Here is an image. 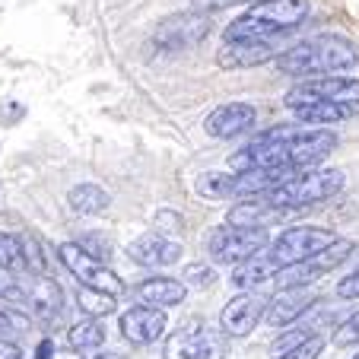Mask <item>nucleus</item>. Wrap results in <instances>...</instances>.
<instances>
[{"label":"nucleus","mask_w":359,"mask_h":359,"mask_svg":"<svg viewBox=\"0 0 359 359\" xmlns=\"http://www.w3.org/2000/svg\"><path fill=\"white\" fill-rule=\"evenodd\" d=\"M337 137L327 128H302V124H283L267 134L255 137L229 159L232 172L245 169H305L318 165L327 153H334Z\"/></svg>","instance_id":"nucleus-1"},{"label":"nucleus","mask_w":359,"mask_h":359,"mask_svg":"<svg viewBox=\"0 0 359 359\" xmlns=\"http://www.w3.org/2000/svg\"><path fill=\"white\" fill-rule=\"evenodd\" d=\"M280 74L290 76H327V74H346L356 70L359 51L353 48V41H346L344 35H315L305 39L299 45L286 48L283 55L273 57Z\"/></svg>","instance_id":"nucleus-2"},{"label":"nucleus","mask_w":359,"mask_h":359,"mask_svg":"<svg viewBox=\"0 0 359 359\" xmlns=\"http://www.w3.org/2000/svg\"><path fill=\"white\" fill-rule=\"evenodd\" d=\"M309 16V0H258L226 29L229 39H283Z\"/></svg>","instance_id":"nucleus-3"},{"label":"nucleus","mask_w":359,"mask_h":359,"mask_svg":"<svg viewBox=\"0 0 359 359\" xmlns=\"http://www.w3.org/2000/svg\"><path fill=\"white\" fill-rule=\"evenodd\" d=\"M346 184V175L340 169H318V165H305L296 175H290L286 182H280L277 188L267 191V201L273 207L283 210H299V207H312V203L331 201L334 194H340Z\"/></svg>","instance_id":"nucleus-4"},{"label":"nucleus","mask_w":359,"mask_h":359,"mask_svg":"<svg viewBox=\"0 0 359 359\" xmlns=\"http://www.w3.org/2000/svg\"><path fill=\"white\" fill-rule=\"evenodd\" d=\"M353 255V242L350 238H337L334 236L325 248H318L315 255L302 261H292V264H283L273 271V286L277 290H296V286H309L315 280H321L325 273H331L334 267H340L346 258Z\"/></svg>","instance_id":"nucleus-5"},{"label":"nucleus","mask_w":359,"mask_h":359,"mask_svg":"<svg viewBox=\"0 0 359 359\" xmlns=\"http://www.w3.org/2000/svg\"><path fill=\"white\" fill-rule=\"evenodd\" d=\"M271 242V232L267 226H236L226 223L219 229L210 232L207 238V251L217 264H238V261L258 255L264 245Z\"/></svg>","instance_id":"nucleus-6"},{"label":"nucleus","mask_w":359,"mask_h":359,"mask_svg":"<svg viewBox=\"0 0 359 359\" xmlns=\"http://www.w3.org/2000/svg\"><path fill=\"white\" fill-rule=\"evenodd\" d=\"M229 334L223 327H207L203 321H188L165 344V359H226Z\"/></svg>","instance_id":"nucleus-7"},{"label":"nucleus","mask_w":359,"mask_h":359,"mask_svg":"<svg viewBox=\"0 0 359 359\" xmlns=\"http://www.w3.org/2000/svg\"><path fill=\"white\" fill-rule=\"evenodd\" d=\"M312 102H340V105H359V80L353 76H309V80L296 83L286 93V105L299 109V105H312Z\"/></svg>","instance_id":"nucleus-8"},{"label":"nucleus","mask_w":359,"mask_h":359,"mask_svg":"<svg viewBox=\"0 0 359 359\" xmlns=\"http://www.w3.org/2000/svg\"><path fill=\"white\" fill-rule=\"evenodd\" d=\"M61 261L70 273L76 277L80 286H89V290H102V292H111V296H124V280L118 277L115 271L105 267V261L93 258L83 245L76 242H67L61 245Z\"/></svg>","instance_id":"nucleus-9"},{"label":"nucleus","mask_w":359,"mask_h":359,"mask_svg":"<svg viewBox=\"0 0 359 359\" xmlns=\"http://www.w3.org/2000/svg\"><path fill=\"white\" fill-rule=\"evenodd\" d=\"M334 238L331 229H318V226H292V229L280 232L277 242L264 245V255L273 261L277 267L292 264V261H302L309 255H315L318 248H325Z\"/></svg>","instance_id":"nucleus-10"},{"label":"nucleus","mask_w":359,"mask_h":359,"mask_svg":"<svg viewBox=\"0 0 359 359\" xmlns=\"http://www.w3.org/2000/svg\"><path fill=\"white\" fill-rule=\"evenodd\" d=\"M207 32H210V16L188 10V13H175L159 22L153 32V45L159 51H188L197 41L207 39Z\"/></svg>","instance_id":"nucleus-11"},{"label":"nucleus","mask_w":359,"mask_h":359,"mask_svg":"<svg viewBox=\"0 0 359 359\" xmlns=\"http://www.w3.org/2000/svg\"><path fill=\"white\" fill-rule=\"evenodd\" d=\"M264 309H267V296H264V292L245 290V292H238L232 302H226L223 315H219V327H223L229 337H245V334H251L255 327L261 325Z\"/></svg>","instance_id":"nucleus-12"},{"label":"nucleus","mask_w":359,"mask_h":359,"mask_svg":"<svg viewBox=\"0 0 359 359\" xmlns=\"http://www.w3.org/2000/svg\"><path fill=\"white\" fill-rule=\"evenodd\" d=\"M121 337L134 346H149L156 344L159 337L169 327V318H165L163 309H153V305H134L121 315Z\"/></svg>","instance_id":"nucleus-13"},{"label":"nucleus","mask_w":359,"mask_h":359,"mask_svg":"<svg viewBox=\"0 0 359 359\" xmlns=\"http://www.w3.org/2000/svg\"><path fill=\"white\" fill-rule=\"evenodd\" d=\"M255 121H258V111H255L251 102H226V105H219V109H213L207 115L203 130L210 137H217V140H229V137L251 130Z\"/></svg>","instance_id":"nucleus-14"},{"label":"nucleus","mask_w":359,"mask_h":359,"mask_svg":"<svg viewBox=\"0 0 359 359\" xmlns=\"http://www.w3.org/2000/svg\"><path fill=\"white\" fill-rule=\"evenodd\" d=\"M321 299L305 292V286H296V290H277V296L267 299L264 318L271 327H290L296 318H302L305 312H312Z\"/></svg>","instance_id":"nucleus-15"},{"label":"nucleus","mask_w":359,"mask_h":359,"mask_svg":"<svg viewBox=\"0 0 359 359\" xmlns=\"http://www.w3.org/2000/svg\"><path fill=\"white\" fill-rule=\"evenodd\" d=\"M280 39H229L223 41L219 51V64L223 67H258L277 57Z\"/></svg>","instance_id":"nucleus-16"},{"label":"nucleus","mask_w":359,"mask_h":359,"mask_svg":"<svg viewBox=\"0 0 359 359\" xmlns=\"http://www.w3.org/2000/svg\"><path fill=\"white\" fill-rule=\"evenodd\" d=\"M128 258L140 267H169L182 258V245L153 232V236H140L128 245Z\"/></svg>","instance_id":"nucleus-17"},{"label":"nucleus","mask_w":359,"mask_h":359,"mask_svg":"<svg viewBox=\"0 0 359 359\" xmlns=\"http://www.w3.org/2000/svg\"><path fill=\"white\" fill-rule=\"evenodd\" d=\"M184 292H188V286L172 277H153L137 286V299L143 305H153V309H172V305L184 302Z\"/></svg>","instance_id":"nucleus-18"},{"label":"nucleus","mask_w":359,"mask_h":359,"mask_svg":"<svg viewBox=\"0 0 359 359\" xmlns=\"http://www.w3.org/2000/svg\"><path fill=\"white\" fill-rule=\"evenodd\" d=\"M283 207H273L264 194L255 197H242V203H236L229 210V223L236 226H271L273 219L283 217Z\"/></svg>","instance_id":"nucleus-19"},{"label":"nucleus","mask_w":359,"mask_h":359,"mask_svg":"<svg viewBox=\"0 0 359 359\" xmlns=\"http://www.w3.org/2000/svg\"><path fill=\"white\" fill-rule=\"evenodd\" d=\"M273 271H277V264H273L264 255V248H261L258 255L238 261L236 271H232V283H236L238 290H258L261 283H267V280L273 277Z\"/></svg>","instance_id":"nucleus-20"},{"label":"nucleus","mask_w":359,"mask_h":359,"mask_svg":"<svg viewBox=\"0 0 359 359\" xmlns=\"http://www.w3.org/2000/svg\"><path fill=\"white\" fill-rule=\"evenodd\" d=\"M296 118L302 124H315V128H321V124H340L346 121V118H353V111H356V105H340V102H312V105H299Z\"/></svg>","instance_id":"nucleus-21"},{"label":"nucleus","mask_w":359,"mask_h":359,"mask_svg":"<svg viewBox=\"0 0 359 359\" xmlns=\"http://www.w3.org/2000/svg\"><path fill=\"white\" fill-rule=\"evenodd\" d=\"M67 201H70V207H74L76 213H83V217H95V213L109 210L111 197L105 194L99 184H76V188L67 194Z\"/></svg>","instance_id":"nucleus-22"},{"label":"nucleus","mask_w":359,"mask_h":359,"mask_svg":"<svg viewBox=\"0 0 359 359\" xmlns=\"http://www.w3.org/2000/svg\"><path fill=\"white\" fill-rule=\"evenodd\" d=\"M67 340L74 350H95V346H102V340H105V327H102L99 318H83V321H74L67 331Z\"/></svg>","instance_id":"nucleus-23"},{"label":"nucleus","mask_w":359,"mask_h":359,"mask_svg":"<svg viewBox=\"0 0 359 359\" xmlns=\"http://www.w3.org/2000/svg\"><path fill=\"white\" fill-rule=\"evenodd\" d=\"M115 302L118 299L111 296V292L89 290V286H80V292H76V305H80L89 318H105V315H111L115 312Z\"/></svg>","instance_id":"nucleus-24"},{"label":"nucleus","mask_w":359,"mask_h":359,"mask_svg":"<svg viewBox=\"0 0 359 359\" xmlns=\"http://www.w3.org/2000/svg\"><path fill=\"white\" fill-rule=\"evenodd\" d=\"M232 184H236V175L203 172V175L197 178V194L207 197V201H226V197H232Z\"/></svg>","instance_id":"nucleus-25"},{"label":"nucleus","mask_w":359,"mask_h":359,"mask_svg":"<svg viewBox=\"0 0 359 359\" xmlns=\"http://www.w3.org/2000/svg\"><path fill=\"white\" fill-rule=\"evenodd\" d=\"M0 267L7 271H26V258H22V242L20 236H10V232H0Z\"/></svg>","instance_id":"nucleus-26"},{"label":"nucleus","mask_w":359,"mask_h":359,"mask_svg":"<svg viewBox=\"0 0 359 359\" xmlns=\"http://www.w3.org/2000/svg\"><path fill=\"white\" fill-rule=\"evenodd\" d=\"M29 331V318L22 315V309H0V340H16L20 334Z\"/></svg>","instance_id":"nucleus-27"},{"label":"nucleus","mask_w":359,"mask_h":359,"mask_svg":"<svg viewBox=\"0 0 359 359\" xmlns=\"http://www.w3.org/2000/svg\"><path fill=\"white\" fill-rule=\"evenodd\" d=\"M20 242H22V258H26V271H29V273H48V261H45V255H41L39 238H35L32 232H26Z\"/></svg>","instance_id":"nucleus-28"},{"label":"nucleus","mask_w":359,"mask_h":359,"mask_svg":"<svg viewBox=\"0 0 359 359\" xmlns=\"http://www.w3.org/2000/svg\"><path fill=\"white\" fill-rule=\"evenodd\" d=\"M182 283L191 286V290H210V286L217 283V273L207 264H188L182 273Z\"/></svg>","instance_id":"nucleus-29"},{"label":"nucleus","mask_w":359,"mask_h":359,"mask_svg":"<svg viewBox=\"0 0 359 359\" xmlns=\"http://www.w3.org/2000/svg\"><path fill=\"white\" fill-rule=\"evenodd\" d=\"M321 350H325V337H321V334H312V337H305L302 344H296L292 350L280 353L277 359H318Z\"/></svg>","instance_id":"nucleus-30"},{"label":"nucleus","mask_w":359,"mask_h":359,"mask_svg":"<svg viewBox=\"0 0 359 359\" xmlns=\"http://www.w3.org/2000/svg\"><path fill=\"white\" fill-rule=\"evenodd\" d=\"M315 334V327L312 325H302V327H296V331H286V334H280L277 340H273V356H280V353H286V350H292L296 344H302L305 337H312Z\"/></svg>","instance_id":"nucleus-31"},{"label":"nucleus","mask_w":359,"mask_h":359,"mask_svg":"<svg viewBox=\"0 0 359 359\" xmlns=\"http://www.w3.org/2000/svg\"><path fill=\"white\" fill-rule=\"evenodd\" d=\"M356 344H359V312L334 331V346H356Z\"/></svg>","instance_id":"nucleus-32"},{"label":"nucleus","mask_w":359,"mask_h":359,"mask_svg":"<svg viewBox=\"0 0 359 359\" xmlns=\"http://www.w3.org/2000/svg\"><path fill=\"white\" fill-rule=\"evenodd\" d=\"M76 245H89V255H93V258H102V261L111 258V242L105 236H83Z\"/></svg>","instance_id":"nucleus-33"},{"label":"nucleus","mask_w":359,"mask_h":359,"mask_svg":"<svg viewBox=\"0 0 359 359\" xmlns=\"http://www.w3.org/2000/svg\"><path fill=\"white\" fill-rule=\"evenodd\" d=\"M156 226H159V232H182L184 219H182V213L163 210V213H156Z\"/></svg>","instance_id":"nucleus-34"},{"label":"nucleus","mask_w":359,"mask_h":359,"mask_svg":"<svg viewBox=\"0 0 359 359\" xmlns=\"http://www.w3.org/2000/svg\"><path fill=\"white\" fill-rule=\"evenodd\" d=\"M337 296H340V299H359V267L350 273V277H344V280H340V286H337Z\"/></svg>","instance_id":"nucleus-35"},{"label":"nucleus","mask_w":359,"mask_h":359,"mask_svg":"<svg viewBox=\"0 0 359 359\" xmlns=\"http://www.w3.org/2000/svg\"><path fill=\"white\" fill-rule=\"evenodd\" d=\"M0 359H22V350L13 340H0Z\"/></svg>","instance_id":"nucleus-36"},{"label":"nucleus","mask_w":359,"mask_h":359,"mask_svg":"<svg viewBox=\"0 0 359 359\" xmlns=\"http://www.w3.org/2000/svg\"><path fill=\"white\" fill-rule=\"evenodd\" d=\"M16 286V277H13V271H7V267H0V296H7L10 290Z\"/></svg>","instance_id":"nucleus-37"},{"label":"nucleus","mask_w":359,"mask_h":359,"mask_svg":"<svg viewBox=\"0 0 359 359\" xmlns=\"http://www.w3.org/2000/svg\"><path fill=\"white\" fill-rule=\"evenodd\" d=\"M51 353H55V344L45 337V340L39 344V350H35V359H51Z\"/></svg>","instance_id":"nucleus-38"},{"label":"nucleus","mask_w":359,"mask_h":359,"mask_svg":"<svg viewBox=\"0 0 359 359\" xmlns=\"http://www.w3.org/2000/svg\"><path fill=\"white\" fill-rule=\"evenodd\" d=\"M95 359H121V356H118V353H99Z\"/></svg>","instance_id":"nucleus-39"},{"label":"nucleus","mask_w":359,"mask_h":359,"mask_svg":"<svg viewBox=\"0 0 359 359\" xmlns=\"http://www.w3.org/2000/svg\"><path fill=\"white\" fill-rule=\"evenodd\" d=\"M51 359H76V356H61V353L55 350V353H51Z\"/></svg>","instance_id":"nucleus-40"},{"label":"nucleus","mask_w":359,"mask_h":359,"mask_svg":"<svg viewBox=\"0 0 359 359\" xmlns=\"http://www.w3.org/2000/svg\"><path fill=\"white\" fill-rule=\"evenodd\" d=\"M353 359H359V353H356V356H353Z\"/></svg>","instance_id":"nucleus-41"}]
</instances>
